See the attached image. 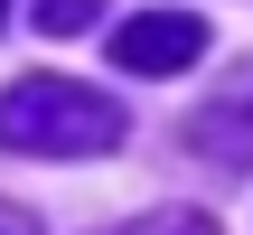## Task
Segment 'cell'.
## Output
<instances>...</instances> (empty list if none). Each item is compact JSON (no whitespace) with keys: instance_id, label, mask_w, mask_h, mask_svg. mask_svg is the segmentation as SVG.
I'll list each match as a JSON object with an SVG mask.
<instances>
[{"instance_id":"8992f818","label":"cell","mask_w":253,"mask_h":235,"mask_svg":"<svg viewBox=\"0 0 253 235\" xmlns=\"http://www.w3.org/2000/svg\"><path fill=\"white\" fill-rule=\"evenodd\" d=\"M0 235H38V217H28V207H9V198H0Z\"/></svg>"},{"instance_id":"6da1fadb","label":"cell","mask_w":253,"mask_h":235,"mask_svg":"<svg viewBox=\"0 0 253 235\" xmlns=\"http://www.w3.org/2000/svg\"><path fill=\"white\" fill-rule=\"evenodd\" d=\"M131 113L122 94H94L75 75H19L0 94V151H28V160H94V151H122Z\"/></svg>"},{"instance_id":"5b68a950","label":"cell","mask_w":253,"mask_h":235,"mask_svg":"<svg viewBox=\"0 0 253 235\" xmlns=\"http://www.w3.org/2000/svg\"><path fill=\"white\" fill-rule=\"evenodd\" d=\"M103 235H225V226H216V217H197V207H150V217L103 226Z\"/></svg>"},{"instance_id":"3957f363","label":"cell","mask_w":253,"mask_h":235,"mask_svg":"<svg viewBox=\"0 0 253 235\" xmlns=\"http://www.w3.org/2000/svg\"><path fill=\"white\" fill-rule=\"evenodd\" d=\"M197 57H207V19L197 9H131L113 28V66L122 75H178Z\"/></svg>"},{"instance_id":"277c9868","label":"cell","mask_w":253,"mask_h":235,"mask_svg":"<svg viewBox=\"0 0 253 235\" xmlns=\"http://www.w3.org/2000/svg\"><path fill=\"white\" fill-rule=\"evenodd\" d=\"M94 19H103V0H38V9H28L38 38H84Z\"/></svg>"},{"instance_id":"52a82bcc","label":"cell","mask_w":253,"mask_h":235,"mask_svg":"<svg viewBox=\"0 0 253 235\" xmlns=\"http://www.w3.org/2000/svg\"><path fill=\"white\" fill-rule=\"evenodd\" d=\"M0 9H9V0H0Z\"/></svg>"},{"instance_id":"7a4b0ae2","label":"cell","mask_w":253,"mask_h":235,"mask_svg":"<svg viewBox=\"0 0 253 235\" xmlns=\"http://www.w3.org/2000/svg\"><path fill=\"white\" fill-rule=\"evenodd\" d=\"M188 151L216 170H253V57H235L207 85V104L188 113Z\"/></svg>"}]
</instances>
